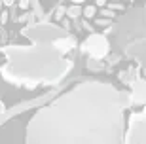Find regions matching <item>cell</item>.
Returning <instances> with one entry per match:
<instances>
[{"label":"cell","mask_w":146,"mask_h":144,"mask_svg":"<svg viewBox=\"0 0 146 144\" xmlns=\"http://www.w3.org/2000/svg\"><path fill=\"white\" fill-rule=\"evenodd\" d=\"M97 8H99L97 4L86 6V8H84V17H86V19H95V15H97Z\"/></svg>","instance_id":"7a4b0ae2"},{"label":"cell","mask_w":146,"mask_h":144,"mask_svg":"<svg viewBox=\"0 0 146 144\" xmlns=\"http://www.w3.org/2000/svg\"><path fill=\"white\" fill-rule=\"evenodd\" d=\"M93 21H95V25H97V27H108V25H110V19H108V17H95Z\"/></svg>","instance_id":"3957f363"},{"label":"cell","mask_w":146,"mask_h":144,"mask_svg":"<svg viewBox=\"0 0 146 144\" xmlns=\"http://www.w3.org/2000/svg\"><path fill=\"white\" fill-rule=\"evenodd\" d=\"M17 8L19 10H29L31 8V0H17Z\"/></svg>","instance_id":"5b68a950"},{"label":"cell","mask_w":146,"mask_h":144,"mask_svg":"<svg viewBox=\"0 0 146 144\" xmlns=\"http://www.w3.org/2000/svg\"><path fill=\"white\" fill-rule=\"evenodd\" d=\"M15 2H17V0H2V4H4L6 8H10V6H13Z\"/></svg>","instance_id":"ba28073f"},{"label":"cell","mask_w":146,"mask_h":144,"mask_svg":"<svg viewBox=\"0 0 146 144\" xmlns=\"http://www.w3.org/2000/svg\"><path fill=\"white\" fill-rule=\"evenodd\" d=\"M103 17H108V19H112V17H116V13H114L112 8H101V11H99Z\"/></svg>","instance_id":"277c9868"},{"label":"cell","mask_w":146,"mask_h":144,"mask_svg":"<svg viewBox=\"0 0 146 144\" xmlns=\"http://www.w3.org/2000/svg\"><path fill=\"white\" fill-rule=\"evenodd\" d=\"M108 8H112V10H125V4H118V2H110L108 4Z\"/></svg>","instance_id":"8992f818"},{"label":"cell","mask_w":146,"mask_h":144,"mask_svg":"<svg viewBox=\"0 0 146 144\" xmlns=\"http://www.w3.org/2000/svg\"><path fill=\"white\" fill-rule=\"evenodd\" d=\"M70 2H74V4H82V2H86V0H70Z\"/></svg>","instance_id":"8fae6325"},{"label":"cell","mask_w":146,"mask_h":144,"mask_svg":"<svg viewBox=\"0 0 146 144\" xmlns=\"http://www.w3.org/2000/svg\"><path fill=\"white\" fill-rule=\"evenodd\" d=\"M80 15H84V8L80 4H72L66 8V17H70V19H78Z\"/></svg>","instance_id":"6da1fadb"},{"label":"cell","mask_w":146,"mask_h":144,"mask_svg":"<svg viewBox=\"0 0 146 144\" xmlns=\"http://www.w3.org/2000/svg\"><path fill=\"white\" fill-rule=\"evenodd\" d=\"M110 2H119V0H110Z\"/></svg>","instance_id":"7c38bea8"},{"label":"cell","mask_w":146,"mask_h":144,"mask_svg":"<svg viewBox=\"0 0 146 144\" xmlns=\"http://www.w3.org/2000/svg\"><path fill=\"white\" fill-rule=\"evenodd\" d=\"M6 112V104H4V102H2V101H0V116H2V114H4Z\"/></svg>","instance_id":"9c48e42d"},{"label":"cell","mask_w":146,"mask_h":144,"mask_svg":"<svg viewBox=\"0 0 146 144\" xmlns=\"http://www.w3.org/2000/svg\"><path fill=\"white\" fill-rule=\"evenodd\" d=\"M95 4H97L99 8H104V6L108 4V0H95Z\"/></svg>","instance_id":"52a82bcc"},{"label":"cell","mask_w":146,"mask_h":144,"mask_svg":"<svg viewBox=\"0 0 146 144\" xmlns=\"http://www.w3.org/2000/svg\"><path fill=\"white\" fill-rule=\"evenodd\" d=\"M0 17H2L0 21H2V23H6V21H8V11H4V13H2V15H0Z\"/></svg>","instance_id":"30bf717a"}]
</instances>
